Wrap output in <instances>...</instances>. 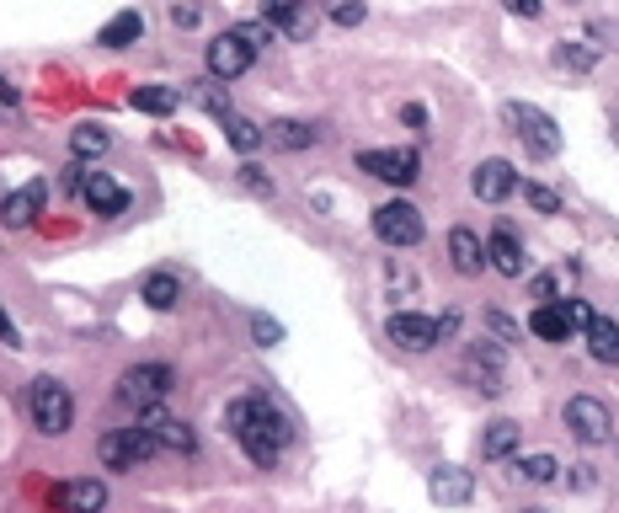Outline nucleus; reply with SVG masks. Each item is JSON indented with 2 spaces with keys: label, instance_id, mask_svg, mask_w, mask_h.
<instances>
[{
  "label": "nucleus",
  "instance_id": "5701e85b",
  "mask_svg": "<svg viewBox=\"0 0 619 513\" xmlns=\"http://www.w3.org/2000/svg\"><path fill=\"white\" fill-rule=\"evenodd\" d=\"M262 134H267V145H273V150H310V145L320 139V128L300 124V118H278V124H267Z\"/></svg>",
  "mask_w": 619,
  "mask_h": 513
},
{
  "label": "nucleus",
  "instance_id": "20e7f679",
  "mask_svg": "<svg viewBox=\"0 0 619 513\" xmlns=\"http://www.w3.org/2000/svg\"><path fill=\"white\" fill-rule=\"evenodd\" d=\"M161 445H155V434L144 428V423H134V428H113V434H102V445H97V460L108 465V471H134V465H144V460H155Z\"/></svg>",
  "mask_w": 619,
  "mask_h": 513
},
{
  "label": "nucleus",
  "instance_id": "7ed1b4c3",
  "mask_svg": "<svg viewBox=\"0 0 619 513\" xmlns=\"http://www.w3.org/2000/svg\"><path fill=\"white\" fill-rule=\"evenodd\" d=\"M27 412H33V428H38V434L60 439V434H70V423H75V396H70L60 380H33Z\"/></svg>",
  "mask_w": 619,
  "mask_h": 513
},
{
  "label": "nucleus",
  "instance_id": "c03bdc74",
  "mask_svg": "<svg viewBox=\"0 0 619 513\" xmlns=\"http://www.w3.org/2000/svg\"><path fill=\"white\" fill-rule=\"evenodd\" d=\"M523 513H545V509H523Z\"/></svg>",
  "mask_w": 619,
  "mask_h": 513
},
{
  "label": "nucleus",
  "instance_id": "dca6fc26",
  "mask_svg": "<svg viewBox=\"0 0 619 513\" xmlns=\"http://www.w3.org/2000/svg\"><path fill=\"white\" fill-rule=\"evenodd\" d=\"M43 198H49V183H27V188H16L5 203H0V225H5V230H27V225L38 220Z\"/></svg>",
  "mask_w": 619,
  "mask_h": 513
},
{
  "label": "nucleus",
  "instance_id": "0eeeda50",
  "mask_svg": "<svg viewBox=\"0 0 619 513\" xmlns=\"http://www.w3.org/2000/svg\"><path fill=\"white\" fill-rule=\"evenodd\" d=\"M566 428H571V439H582V445H609L615 417H609V406H604L598 396H571V401H566Z\"/></svg>",
  "mask_w": 619,
  "mask_h": 513
},
{
  "label": "nucleus",
  "instance_id": "f3484780",
  "mask_svg": "<svg viewBox=\"0 0 619 513\" xmlns=\"http://www.w3.org/2000/svg\"><path fill=\"white\" fill-rule=\"evenodd\" d=\"M465 380L476 385L481 396H502V353L492 342H476L470 359H465Z\"/></svg>",
  "mask_w": 619,
  "mask_h": 513
},
{
  "label": "nucleus",
  "instance_id": "bb28decb",
  "mask_svg": "<svg viewBox=\"0 0 619 513\" xmlns=\"http://www.w3.org/2000/svg\"><path fill=\"white\" fill-rule=\"evenodd\" d=\"M139 38H144V16H139V11H118V16L97 33L102 49H128V43H139Z\"/></svg>",
  "mask_w": 619,
  "mask_h": 513
},
{
  "label": "nucleus",
  "instance_id": "39448f33",
  "mask_svg": "<svg viewBox=\"0 0 619 513\" xmlns=\"http://www.w3.org/2000/svg\"><path fill=\"white\" fill-rule=\"evenodd\" d=\"M172 385H177L172 364H134V370H124V380H118V406L150 412L161 396H172Z\"/></svg>",
  "mask_w": 619,
  "mask_h": 513
},
{
  "label": "nucleus",
  "instance_id": "6ab92c4d",
  "mask_svg": "<svg viewBox=\"0 0 619 513\" xmlns=\"http://www.w3.org/2000/svg\"><path fill=\"white\" fill-rule=\"evenodd\" d=\"M449 262H454L459 278H476V273L487 267V247H481V236H476L470 225H454V230H449Z\"/></svg>",
  "mask_w": 619,
  "mask_h": 513
},
{
  "label": "nucleus",
  "instance_id": "473e14b6",
  "mask_svg": "<svg viewBox=\"0 0 619 513\" xmlns=\"http://www.w3.org/2000/svg\"><path fill=\"white\" fill-rule=\"evenodd\" d=\"M523 198L534 214H560V192H551L545 183H523Z\"/></svg>",
  "mask_w": 619,
  "mask_h": 513
},
{
  "label": "nucleus",
  "instance_id": "4468645a",
  "mask_svg": "<svg viewBox=\"0 0 619 513\" xmlns=\"http://www.w3.org/2000/svg\"><path fill=\"white\" fill-rule=\"evenodd\" d=\"M139 423L155 434V445L166 449V454H192L198 449V434H192V423H182V417H161L150 406V412H139Z\"/></svg>",
  "mask_w": 619,
  "mask_h": 513
},
{
  "label": "nucleus",
  "instance_id": "7c9ffc66",
  "mask_svg": "<svg viewBox=\"0 0 619 513\" xmlns=\"http://www.w3.org/2000/svg\"><path fill=\"white\" fill-rule=\"evenodd\" d=\"M556 454H523V460H518V476H523V481H534V487H551V481H556Z\"/></svg>",
  "mask_w": 619,
  "mask_h": 513
},
{
  "label": "nucleus",
  "instance_id": "423d86ee",
  "mask_svg": "<svg viewBox=\"0 0 619 513\" xmlns=\"http://www.w3.org/2000/svg\"><path fill=\"white\" fill-rule=\"evenodd\" d=\"M374 236L384 241V247H417L422 241V214H417V203H406V198H390V203H379L374 209Z\"/></svg>",
  "mask_w": 619,
  "mask_h": 513
},
{
  "label": "nucleus",
  "instance_id": "c756f323",
  "mask_svg": "<svg viewBox=\"0 0 619 513\" xmlns=\"http://www.w3.org/2000/svg\"><path fill=\"white\" fill-rule=\"evenodd\" d=\"M278 27H283L289 38H315V5H310V0H294V5L278 16Z\"/></svg>",
  "mask_w": 619,
  "mask_h": 513
},
{
  "label": "nucleus",
  "instance_id": "4be33fe9",
  "mask_svg": "<svg viewBox=\"0 0 619 513\" xmlns=\"http://www.w3.org/2000/svg\"><path fill=\"white\" fill-rule=\"evenodd\" d=\"M139 300H144L150 311H172V305L182 300V278H177V273H166V267H155V273L139 284Z\"/></svg>",
  "mask_w": 619,
  "mask_h": 513
},
{
  "label": "nucleus",
  "instance_id": "2f4dec72",
  "mask_svg": "<svg viewBox=\"0 0 619 513\" xmlns=\"http://www.w3.org/2000/svg\"><path fill=\"white\" fill-rule=\"evenodd\" d=\"M230 33H236V38L247 43L251 54H262V49L273 43V22H241V27H230Z\"/></svg>",
  "mask_w": 619,
  "mask_h": 513
},
{
  "label": "nucleus",
  "instance_id": "58836bf2",
  "mask_svg": "<svg viewBox=\"0 0 619 513\" xmlns=\"http://www.w3.org/2000/svg\"><path fill=\"white\" fill-rule=\"evenodd\" d=\"M401 124L417 128V134H428V108H422V102H406V108H401Z\"/></svg>",
  "mask_w": 619,
  "mask_h": 513
},
{
  "label": "nucleus",
  "instance_id": "e433bc0d",
  "mask_svg": "<svg viewBox=\"0 0 619 513\" xmlns=\"http://www.w3.org/2000/svg\"><path fill=\"white\" fill-rule=\"evenodd\" d=\"M251 337H256L262 348H273V342H283V326L273 316H251Z\"/></svg>",
  "mask_w": 619,
  "mask_h": 513
},
{
  "label": "nucleus",
  "instance_id": "a211bd4d",
  "mask_svg": "<svg viewBox=\"0 0 619 513\" xmlns=\"http://www.w3.org/2000/svg\"><path fill=\"white\" fill-rule=\"evenodd\" d=\"M54 503H60L64 513H102L108 509V481H97V476L64 481V487H54Z\"/></svg>",
  "mask_w": 619,
  "mask_h": 513
},
{
  "label": "nucleus",
  "instance_id": "412c9836",
  "mask_svg": "<svg viewBox=\"0 0 619 513\" xmlns=\"http://www.w3.org/2000/svg\"><path fill=\"white\" fill-rule=\"evenodd\" d=\"M134 113H150V118H172L182 108V91L177 86H134Z\"/></svg>",
  "mask_w": 619,
  "mask_h": 513
},
{
  "label": "nucleus",
  "instance_id": "cd10ccee",
  "mask_svg": "<svg viewBox=\"0 0 619 513\" xmlns=\"http://www.w3.org/2000/svg\"><path fill=\"white\" fill-rule=\"evenodd\" d=\"M219 86H225V80H214V75H209V80H198V86H192L187 97H192V102H198V108H203L209 118H219V124H225V118H230L236 108H230V91H219Z\"/></svg>",
  "mask_w": 619,
  "mask_h": 513
},
{
  "label": "nucleus",
  "instance_id": "f704fd0d",
  "mask_svg": "<svg viewBox=\"0 0 619 513\" xmlns=\"http://www.w3.org/2000/svg\"><path fill=\"white\" fill-rule=\"evenodd\" d=\"M566 278H571V273H540V278L529 284V295H534V300L545 305V300H556L560 289H566Z\"/></svg>",
  "mask_w": 619,
  "mask_h": 513
},
{
  "label": "nucleus",
  "instance_id": "c9c22d12",
  "mask_svg": "<svg viewBox=\"0 0 619 513\" xmlns=\"http://www.w3.org/2000/svg\"><path fill=\"white\" fill-rule=\"evenodd\" d=\"M241 188L247 192H256V198H273V177H267V172H262V166H241Z\"/></svg>",
  "mask_w": 619,
  "mask_h": 513
},
{
  "label": "nucleus",
  "instance_id": "b1692460",
  "mask_svg": "<svg viewBox=\"0 0 619 513\" xmlns=\"http://www.w3.org/2000/svg\"><path fill=\"white\" fill-rule=\"evenodd\" d=\"M518 445H523V428L507 423V417H496V423H487V434H481V460H507V454H518Z\"/></svg>",
  "mask_w": 619,
  "mask_h": 513
},
{
  "label": "nucleus",
  "instance_id": "9d476101",
  "mask_svg": "<svg viewBox=\"0 0 619 513\" xmlns=\"http://www.w3.org/2000/svg\"><path fill=\"white\" fill-rule=\"evenodd\" d=\"M251 60H256V54H251L236 33H219V38L203 49V64H209V75H214V80H236V75H247Z\"/></svg>",
  "mask_w": 619,
  "mask_h": 513
},
{
  "label": "nucleus",
  "instance_id": "ddd939ff",
  "mask_svg": "<svg viewBox=\"0 0 619 513\" xmlns=\"http://www.w3.org/2000/svg\"><path fill=\"white\" fill-rule=\"evenodd\" d=\"M470 188H476V198H481V203H502L507 192L518 188V172H513V161L492 155V161H481V166L470 172Z\"/></svg>",
  "mask_w": 619,
  "mask_h": 513
},
{
  "label": "nucleus",
  "instance_id": "f8f14e48",
  "mask_svg": "<svg viewBox=\"0 0 619 513\" xmlns=\"http://www.w3.org/2000/svg\"><path fill=\"white\" fill-rule=\"evenodd\" d=\"M80 198H86V209H91V214H102V220H118V214H128V188H118L108 172H86Z\"/></svg>",
  "mask_w": 619,
  "mask_h": 513
},
{
  "label": "nucleus",
  "instance_id": "4c0bfd02",
  "mask_svg": "<svg viewBox=\"0 0 619 513\" xmlns=\"http://www.w3.org/2000/svg\"><path fill=\"white\" fill-rule=\"evenodd\" d=\"M487 326H492V331L502 337V342H523V326H513V321H507V316H496V311L487 316Z\"/></svg>",
  "mask_w": 619,
  "mask_h": 513
},
{
  "label": "nucleus",
  "instance_id": "1a4fd4ad",
  "mask_svg": "<svg viewBox=\"0 0 619 513\" xmlns=\"http://www.w3.org/2000/svg\"><path fill=\"white\" fill-rule=\"evenodd\" d=\"M384 337H390L395 348H406V353H428L438 342V321L417 316V311H395V316L384 321Z\"/></svg>",
  "mask_w": 619,
  "mask_h": 513
},
{
  "label": "nucleus",
  "instance_id": "f03ea898",
  "mask_svg": "<svg viewBox=\"0 0 619 513\" xmlns=\"http://www.w3.org/2000/svg\"><path fill=\"white\" fill-rule=\"evenodd\" d=\"M502 124L523 139V150H529L534 161H556V155H560L556 118H551V113H540L534 102H502Z\"/></svg>",
  "mask_w": 619,
  "mask_h": 513
},
{
  "label": "nucleus",
  "instance_id": "37998d69",
  "mask_svg": "<svg viewBox=\"0 0 619 513\" xmlns=\"http://www.w3.org/2000/svg\"><path fill=\"white\" fill-rule=\"evenodd\" d=\"M507 5H513L518 16H540V0H507Z\"/></svg>",
  "mask_w": 619,
  "mask_h": 513
},
{
  "label": "nucleus",
  "instance_id": "c85d7f7f",
  "mask_svg": "<svg viewBox=\"0 0 619 513\" xmlns=\"http://www.w3.org/2000/svg\"><path fill=\"white\" fill-rule=\"evenodd\" d=\"M225 139H230V145H236L241 155H251L256 145H267V134L251 124V118H241V113H230V118H225Z\"/></svg>",
  "mask_w": 619,
  "mask_h": 513
},
{
  "label": "nucleus",
  "instance_id": "a19ab883",
  "mask_svg": "<svg viewBox=\"0 0 619 513\" xmlns=\"http://www.w3.org/2000/svg\"><path fill=\"white\" fill-rule=\"evenodd\" d=\"M172 22L177 27H198V5H172Z\"/></svg>",
  "mask_w": 619,
  "mask_h": 513
},
{
  "label": "nucleus",
  "instance_id": "2eb2a0df",
  "mask_svg": "<svg viewBox=\"0 0 619 513\" xmlns=\"http://www.w3.org/2000/svg\"><path fill=\"white\" fill-rule=\"evenodd\" d=\"M487 262H492L502 278H523L529 273V256H523V241L513 236V225H496L492 241H487Z\"/></svg>",
  "mask_w": 619,
  "mask_h": 513
},
{
  "label": "nucleus",
  "instance_id": "a878e982",
  "mask_svg": "<svg viewBox=\"0 0 619 513\" xmlns=\"http://www.w3.org/2000/svg\"><path fill=\"white\" fill-rule=\"evenodd\" d=\"M588 353H593L598 364L619 370V321L593 316V326H588Z\"/></svg>",
  "mask_w": 619,
  "mask_h": 513
},
{
  "label": "nucleus",
  "instance_id": "79ce46f5",
  "mask_svg": "<svg viewBox=\"0 0 619 513\" xmlns=\"http://www.w3.org/2000/svg\"><path fill=\"white\" fill-rule=\"evenodd\" d=\"M0 348H16V321L0 311Z\"/></svg>",
  "mask_w": 619,
  "mask_h": 513
},
{
  "label": "nucleus",
  "instance_id": "6e6552de",
  "mask_svg": "<svg viewBox=\"0 0 619 513\" xmlns=\"http://www.w3.org/2000/svg\"><path fill=\"white\" fill-rule=\"evenodd\" d=\"M358 166H364L369 177H379V183H390V188H412V183L422 177L417 150H364Z\"/></svg>",
  "mask_w": 619,
  "mask_h": 513
},
{
  "label": "nucleus",
  "instance_id": "aec40b11",
  "mask_svg": "<svg viewBox=\"0 0 619 513\" xmlns=\"http://www.w3.org/2000/svg\"><path fill=\"white\" fill-rule=\"evenodd\" d=\"M529 331L540 337V342H571V316H566V305L556 300H545V305H534V316H529Z\"/></svg>",
  "mask_w": 619,
  "mask_h": 513
},
{
  "label": "nucleus",
  "instance_id": "72a5a7b5",
  "mask_svg": "<svg viewBox=\"0 0 619 513\" xmlns=\"http://www.w3.org/2000/svg\"><path fill=\"white\" fill-rule=\"evenodd\" d=\"M593 60H598V49H582V43H560L556 49L560 70H593Z\"/></svg>",
  "mask_w": 619,
  "mask_h": 513
},
{
  "label": "nucleus",
  "instance_id": "9b49d317",
  "mask_svg": "<svg viewBox=\"0 0 619 513\" xmlns=\"http://www.w3.org/2000/svg\"><path fill=\"white\" fill-rule=\"evenodd\" d=\"M428 498H433L438 509H465L476 498V476L459 471V465H438L433 476H428Z\"/></svg>",
  "mask_w": 619,
  "mask_h": 513
},
{
  "label": "nucleus",
  "instance_id": "ea45409f",
  "mask_svg": "<svg viewBox=\"0 0 619 513\" xmlns=\"http://www.w3.org/2000/svg\"><path fill=\"white\" fill-rule=\"evenodd\" d=\"M560 305H566V316H571V326H577V331H588V326H593V311H588V300H560Z\"/></svg>",
  "mask_w": 619,
  "mask_h": 513
},
{
  "label": "nucleus",
  "instance_id": "393cba45",
  "mask_svg": "<svg viewBox=\"0 0 619 513\" xmlns=\"http://www.w3.org/2000/svg\"><path fill=\"white\" fill-rule=\"evenodd\" d=\"M108 150H113V134H108L102 124H75L70 128V155H75V161H102Z\"/></svg>",
  "mask_w": 619,
  "mask_h": 513
},
{
  "label": "nucleus",
  "instance_id": "f257e3e1",
  "mask_svg": "<svg viewBox=\"0 0 619 513\" xmlns=\"http://www.w3.org/2000/svg\"><path fill=\"white\" fill-rule=\"evenodd\" d=\"M225 423H230L236 445L247 449V460L251 465H262V471H273L278 454H283V445L294 439L289 417H283L267 396H241V401H230V406H225Z\"/></svg>",
  "mask_w": 619,
  "mask_h": 513
}]
</instances>
